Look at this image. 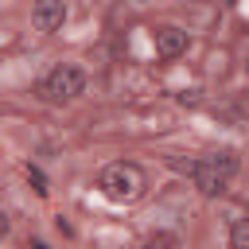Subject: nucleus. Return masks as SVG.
I'll list each match as a JSON object with an SVG mask.
<instances>
[{
    "mask_svg": "<svg viewBox=\"0 0 249 249\" xmlns=\"http://www.w3.org/2000/svg\"><path fill=\"white\" fill-rule=\"evenodd\" d=\"M39 93H43L47 101H54V105L78 101V97L86 93V70H82V66H74V62H58V66L43 78Z\"/></svg>",
    "mask_w": 249,
    "mask_h": 249,
    "instance_id": "nucleus-3",
    "label": "nucleus"
},
{
    "mask_svg": "<svg viewBox=\"0 0 249 249\" xmlns=\"http://www.w3.org/2000/svg\"><path fill=\"white\" fill-rule=\"evenodd\" d=\"M230 245L233 249H249V214L230 218Z\"/></svg>",
    "mask_w": 249,
    "mask_h": 249,
    "instance_id": "nucleus-6",
    "label": "nucleus"
},
{
    "mask_svg": "<svg viewBox=\"0 0 249 249\" xmlns=\"http://www.w3.org/2000/svg\"><path fill=\"white\" fill-rule=\"evenodd\" d=\"M8 230H12V218H8V210L0 206V237H8Z\"/></svg>",
    "mask_w": 249,
    "mask_h": 249,
    "instance_id": "nucleus-7",
    "label": "nucleus"
},
{
    "mask_svg": "<svg viewBox=\"0 0 249 249\" xmlns=\"http://www.w3.org/2000/svg\"><path fill=\"white\" fill-rule=\"evenodd\" d=\"M233 175H237V156H233L230 148L206 152L202 160L191 163V183H195V191H198L202 198H218V195L230 187Z\"/></svg>",
    "mask_w": 249,
    "mask_h": 249,
    "instance_id": "nucleus-1",
    "label": "nucleus"
},
{
    "mask_svg": "<svg viewBox=\"0 0 249 249\" xmlns=\"http://www.w3.org/2000/svg\"><path fill=\"white\" fill-rule=\"evenodd\" d=\"M152 47H156V54L160 58H179L187 47H191V39H187V31L183 27H175V23H163V27H156L152 31Z\"/></svg>",
    "mask_w": 249,
    "mask_h": 249,
    "instance_id": "nucleus-4",
    "label": "nucleus"
},
{
    "mask_svg": "<svg viewBox=\"0 0 249 249\" xmlns=\"http://www.w3.org/2000/svg\"><path fill=\"white\" fill-rule=\"evenodd\" d=\"M245 74H249V54H245Z\"/></svg>",
    "mask_w": 249,
    "mask_h": 249,
    "instance_id": "nucleus-8",
    "label": "nucleus"
},
{
    "mask_svg": "<svg viewBox=\"0 0 249 249\" xmlns=\"http://www.w3.org/2000/svg\"><path fill=\"white\" fill-rule=\"evenodd\" d=\"M97 187L105 198L113 202H136L148 187V175L132 163V160H117V163H105L101 175H97Z\"/></svg>",
    "mask_w": 249,
    "mask_h": 249,
    "instance_id": "nucleus-2",
    "label": "nucleus"
},
{
    "mask_svg": "<svg viewBox=\"0 0 249 249\" xmlns=\"http://www.w3.org/2000/svg\"><path fill=\"white\" fill-rule=\"evenodd\" d=\"M31 19H35V27L39 31H58L62 23H66V4L62 0H35V12H31Z\"/></svg>",
    "mask_w": 249,
    "mask_h": 249,
    "instance_id": "nucleus-5",
    "label": "nucleus"
}]
</instances>
